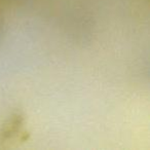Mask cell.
<instances>
[{
  "mask_svg": "<svg viewBox=\"0 0 150 150\" xmlns=\"http://www.w3.org/2000/svg\"><path fill=\"white\" fill-rule=\"evenodd\" d=\"M23 117L21 115L17 114L13 116L4 125L3 129H1V138L2 139H9L13 136H15L18 132H20V129L22 127L23 125Z\"/></svg>",
  "mask_w": 150,
  "mask_h": 150,
  "instance_id": "cell-1",
  "label": "cell"
}]
</instances>
